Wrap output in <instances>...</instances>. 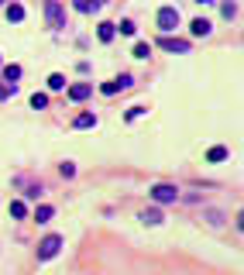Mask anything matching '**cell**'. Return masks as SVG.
Listing matches in <instances>:
<instances>
[{"instance_id":"cell-1","label":"cell","mask_w":244,"mask_h":275,"mask_svg":"<svg viewBox=\"0 0 244 275\" xmlns=\"http://www.w3.org/2000/svg\"><path fill=\"white\" fill-rule=\"evenodd\" d=\"M151 200L155 203H175L179 200V189L169 186V183H158V186H151Z\"/></svg>"},{"instance_id":"cell-2","label":"cell","mask_w":244,"mask_h":275,"mask_svg":"<svg viewBox=\"0 0 244 275\" xmlns=\"http://www.w3.org/2000/svg\"><path fill=\"white\" fill-rule=\"evenodd\" d=\"M58 248H62V238H58V234H48V238L38 244V258L48 262V258H55V254H58Z\"/></svg>"},{"instance_id":"cell-3","label":"cell","mask_w":244,"mask_h":275,"mask_svg":"<svg viewBox=\"0 0 244 275\" xmlns=\"http://www.w3.org/2000/svg\"><path fill=\"white\" fill-rule=\"evenodd\" d=\"M158 28H162L165 34L175 31V28H179V11H175V7H162V11H158Z\"/></svg>"},{"instance_id":"cell-4","label":"cell","mask_w":244,"mask_h":275,"mask_svg":"<svg viewBox=\"0 0 244 275\" xmlns=\"http://www.w3.org/2000/svg\"><path fill=\"white\" fill-rule=\"evenodd\" d=\"M45 17H48L52 28H62V24H66V14H62V7H58V0H48L45 4Z\"/></svg>"},{"instance_id":"cell-5","label":"cell","mask_w":244,"mask_h":275,"mask_svg":"<svg viewBox=\"0 0 244 275\" xmlns=\"http://www.w3.org/2000/svg\"><path fill=\"white\" fill-rule=\"evenodd\" d=\"M158 48H165V52H189V42H182V38H158Z\"/></svg>"},{"instance_id":"cell-6","label":"cell","mask_w":244,"mask_h":275,"mask_svg":"<svg viewBox=\"0 0 244 275\" xmlns=\"http://www.w3.org/2000/svg\"><path fill=\"white\" fill-rule=\"evenodd\" d=\"M131 83H134V80H131L128 72H124V76H117L114 83H104V93L110 96V93H117V90H131Z\"/></svg>"},{"instance_id":"cell-7","label":"cell","mask_w":244,"mask_h":275,"mask_svg":"<svg viewBox=\"0 0 244 275\" xmlns=\"http://www.w3.org/2000/svg\"><path fill=\"white\" fill-rule=\"evenodd\" d=\"M90 93H93V86H90V83H76V86H69V100H86V96H90Z\"/></svg>"},{"instance_id":"cell-8","label":"cell","mask_w":244,"mask_h":275,"mask_svg":"<svg viewBox=\"0 0 244 275\" xmlns=\"http://www.w3.org/2000/svg\"><path fill=\"white\" fill-rule=\"evenodd\" d=\"M96 34H100V42H114V34H117V24L104 21L100 28H96Z\"/></svg>"},{"instance_id":"cell-9","label":"cell","mask_w":244,"mask_h":275,"mask_svg":"<svg viewBox=\"0 0 244 275\" xmlns=\"http://www.w3.org/2000/svg\"><path fill=\"white\" fill-rule=\"evenodd\" d=\"M189 28H193V34H196V38H207V34H210V28H213V24H210V21H203V17H196V21L189 24Z\"/></svg>"},{"instance_id":"cell-10","label":"cell","mask_w":244,"mask_h":275,"mask_svg":"<svg viewBox=\"0 0 244 275\" xmlns=\"http://www.w3.org/2000/svg\"><path fill=\"white\" fill-rule=\"evenodd\" d=\"M76 11L79 14H96L100 11V0H76Z\"/></svg>"},{"instance_id":"cell-11","label":"cell","mask_w":244,"mask_h":275,"mask_svg":"<svg viewBox=\"0 0 244 275\" xmlns=\"http://www.w3.org/2000/svg\"><path fill=\"white\" fill-rule=\"evenodd\" d=\"M72 127H79V131H83V127H96V117L93 114H79L76 121H72Z\"/></svg>"},{"instance_id":"cell-12","label":"cell","mask_w":244,"mask_h":275,"mask_svg":"<svg viewBox=\"0 0 244 275\" xmlns=\"http://www.w3.org/2000/svg\"><path fill=\"white\" fill-rule=\"evenodd\" d=\"M7 21H14V24L24 21V7L21 4H11V7H7Z\"/></svg>"},{"instance_id":"cell-13","label":"cell","mask_w":244,"mask_h":275,"mask_svg":"<svg viewBox=\"0 0 244 275\" xmlns=\"http://www.w3.org/2000/svg\"><path fill=\"white\" fill-rule=\"evenodd\" d=\"M223 159H227V148H223V145H217V148L207 151V162H223Z\"/></svg>"},{"instance_id":"cell-14","label":"cell","mask_w":244,"mask_h":275,"mask_svg":"<svg viewBox=\"0 0 244 275\" xmlns=\"http://www.w3.org/2000/svg\"><path fill=\"white\" fill-rule=\"evenodd\" d=\"M48 90H66V76L52 72V76H48Z\"/></svg>"},{"instance_id":"cell-15","label":"cell","mask_w":244,"mask_h":275,"mask_svg":"<svg viewBox=\"0 0 244 275\" xmlns=\"http://www.w3.org/2000/svg\"><path fill=\"white\" fill-rule=\"evenodd\" d=\"M141 220L155 227V224H162V213H158V210H145V213H141Z\"/></svg>"},{"instance_id":"cell-16","label":"cell","mask_w":244,"mask_h":275,"mask_svg":"<svg viewBox=\"0 0 244 275\" xmlns=\"http://www.w3.org/2000/svg\"><path fill=\"white\" fill-rule=\"evenodd\" d=\"M4 80L17 83V80H21V66H7V69H4Z\"/></svg>"},{"instance_id":"cell-17","label":"cell","mask_w":244,"mask_h":275,"mask_svg":"<svg viewBox=\"0 0 244 275\" xmlns=\"http://www.w3.org/2000/svg\"><path fill=\"white\" fill-rule=\"evenodd\" d=\"M35 220H38V224H48V220H52V206H38Z\"/></svg>"},{"instance_id":"cell-18","label":"cell","mask_w":244,"mask_h":275,"mask_svg":"<svg viewBox=\"0 0 244 275\" xmlns=\"http://www.w3.org/2000/svg\"><path fill=\"white\" fill-rule=\"evenodd\" d=\"M31 107H35V110H45V107H48V96H45V93H35V96H31Z\"/></svg>"},{"instance_id":"cell-19","label":"cell","mask_w":244,"mask_h":275,"mask_svg":"<svg viewBox=\"0 0 244 275\" xmlns=\"http://www.w3.org/2000/svg\"><path fill=\"white\" fill-rule=\"evenodd\" d=\"M134 55H138V58H148L151 55V45H148V42H138V45H134Z\"/></svg>"},{"instance_id":"cell-20","label":"cell","mask_w":244,"mask_h":275,"mask_svg":"<svg viewBox=\"0 0 244 275\" xmlns=\"http://www.w3.org/2000/svg\"><path fill=\"white\" fill-rule=\"evenodd\" d=\"M24 213H28V210H24V203H21V200H14V203H11V217H17V220H21Z\"/></svg>"},{"instance_id":"cell-21","label":"cell","mask_w":244,"mask_h":275,"mask_svg":"<svg viewBox=\"0 0 244 275\" xmlns=\"http://www.w3.org/2000/svg\"><path fill=\"white\" fill-rule=\"evenodd\" d=\"M207 220H210V224H213V227H220V224H223V220H220V213H217V210H207Z\"/></svg>"},{"instance_id":"cell-22","label":"cell","mask_w":244,"mask_h":275,"mask_svg":"<svg viewBox=\"0 0 244 275\" xmlns=\"http://www.w3.org/2000/svg\"><path fill=\"white\" fill-rule=\"evenodd\" d=\"M220 11H223V17H227V21H231V17H234V14H237V7H234V4H231V0H227V4H223V7H220Z\"/></svg>"},{"instance_id":"cell-23","label":"cell","mask_w":244,"mask_h":275,"mask_svg":"<svg viewBox=\"0 0 244 275\" xmlns=\"http://www.w3.org/2000/svg\"><path fill=\"white\" fill-rule=\"evenodd\" d=\"M138 28H134V21H120V34H134Z\"/></svg>"},{"instance_id":"cell-24","label":"cell","mask_w":244,"mask_h":275,"mask_svg":"<svg viewBox=\"0 0 244 275\" xmlns=\"http://www.w3.org/2000/svg\"><path fill=\"white\" fill-rule=\"evenodd\" d=\"M62 175H66V179H72V175H76V165H72V162H66V165H62Z\"/></svg>"},{"instance_id":"cell-25","label":"cell","mask_w":244,"mask_h":275,"mask_svg":"<svg viewBox=\"0 0 244 275\" xmlns=\"http://www.w3.org/2000/svg\"><path fill=\"white\" fill-rule=\"evenodd\" d=\"M237 227L244 230V210H241V213H237Z\"/></svg>"},{"instance_id":"cell-26","label":"cell","mask_w":244,"mask_h":275,"mask_svg":"<svg viewBox=\"0 0 244 275\" xmlns=\"http://www.w3.org/2000/svg\"><path fill=\"white\" fill-rule=\"evenodd\" d=\"M196 4H213V0H196Z\"/></svg>"}]
</instances>
